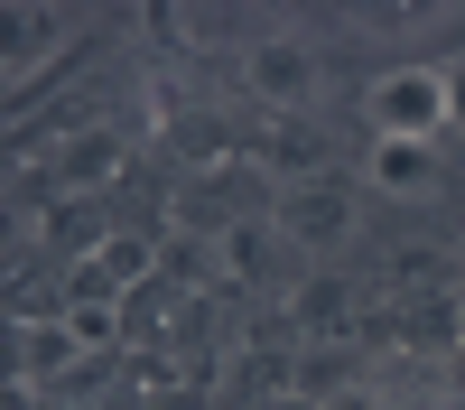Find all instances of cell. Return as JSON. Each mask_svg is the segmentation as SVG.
Instances as JSON below:
<instances>
[{"label": "cell", "mask_w": 465, "mask_h": 410, "mask_svg": "<svg viewBox=\"0 0 465 410\" xmlns=\"http://www.w3.org/2000/svg\"><path fill=\"white\" fill-rule=\"evenodd\" d=\"M447 112H456V94L438 65H391L372 85V140H438Z\"/></svg>", "instance_id": "1"}, {"label": "cell", "mask_w": 465, "mask_h": 410, "mask_svg": "<svg viewBox=\"0 0 465 410\" xmlns=\"http://www.w3.org/2000/svg\"><path fill=\"white\" fill-rule=\"evenodd\" d=\"M270 224H280L289 243H307V252H335L344 234H354V196L317 177V186H289V196H280V215H270Z\"/></svg>", "instance_id": "2"}, {"label": "cell", "mask_w": 465, "mask_h": 410, "mask_svg": "<svg viewBox=\"0 0 465 410\" xmlns=\"http://www.w3.org/2000/svg\"><path fill=\"white\" fill-rule=\"evenodd\" d=\"M149 261H159V243H149V234H112L84 271H74L65 298H122V280H149Z\"/></svg>", "instance_id": "3"}, {"label": "cell", "mask_w": 465, "mask_h": 410, "mask_svg": "<svg viewBox=\"0 0 465 410\" xmlns=\"http://www.w3.org/2000/svg\"><path fill=\"white\" fill-rule=\"evenodd\" d=\"M252 85H261V103L298 112V103H307V85H317V65H307L298 37H270V47H252Z\"/></svg>", "instance_id": "4"}, {"label": "cell", "mask_w": 465, "mask_h": 410, "mask_svg": "<svg viewBox=\"0 0 465 410\" xmlns=\"http://www.w3.org/2000/svg\"><path fill=\"white\" fill-rule=\"evenodd\" d=\"M363 177L381 186V196H419V186L438 177V149H429V140H372Z\"/></svg>", "instance_id": "5"}, {"label": "cell", "mask_w": 465, "mask_h": 410, "mask_svg": "<svg viewBox=\"0 0 465 410\" xmlns=\"http://www.w3.org/2000/svg\"><path fill=\"white\" fill-rule=\"evenodd\" d=\"M65 335H74V355H103L122 335V298H65Z\"/></svg>", "instance_id": "6"}, {"label": "cell", "mask_w": 465, "mask_h": 410, "mask_svg": "<svg viewBox=\"0 0 465 410\" xmlns=\"http://www.w3.org/2000/svg\"><path fill=\"white\" fill-rule=\"evenodd\" d=\"M19 355H28V373H65V364H74L65 317H56V326H19Z\"/></svg>", "instance_id": "7"}, {"label": "cell", "mask_w": 465, "mask_h": 410, "mask_svg": "<svg viewBox=\"0 0 465 410\" xmlns=\"http://www.w3.org/2000/svg\"><path fill=\"white\" fill-rule=\"evenodd\" d=\"M307 159H317V140H307V131H298V122H289V131H280V140H270V168H307Z\"/></svg>", "instance_id": "8"}, {"label": "cell", "mask_w": 465, "mask_h": 410, "mask_svg": "<svg viewBox=\"0 0 465 410\" xmlns=\"http://www.w3.org/2000/svg\"><path fill=\"white\" fill-rule=\"evenodd\" d=\"M326 410H381L372 392H326Z\"/></svg>", "instance_id": "9"}, {"label": "cell", "mask_w": 465, "mask_h": 410, "mask_svg": "<svg viewBox=\"0 0 465 410\" xmlns=\"http://www.w3.org/2000/svg\"><path fill=\"white\" fill-rule=\"evenodd\" d=\"M280 410H326V401H307V392H289V401H280Z\"/></svg>", "instance_id": "10"}, {"label": "cell", "mask_w": 465, "mask_h": 410, "mask_svg": "<svg viewBox=\"0 0 465 410\" xmlns=\"http://www.w3.org/2000/svg\"><path fill=\"white\" fill-rule=\"evenodd\" d=\"M456 383H465V355H456Z\"/></svg>", "instance_id": "11"}]
</instances>
